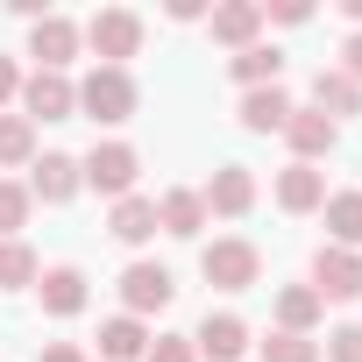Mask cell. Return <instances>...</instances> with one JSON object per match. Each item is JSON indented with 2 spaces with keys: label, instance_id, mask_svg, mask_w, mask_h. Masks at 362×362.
Here are the masks:
<instances>
[{
  "label": "cell",
  "instance_id": "6da1fadb",
  "mask_svg": "<svg viewBox=\"0 0 362 362\" xmlns=\"http://www.w3.org/2000/svg\"><path fill=\"white\" fill-rule=\"evenodd\" d=\"M78 36L93 43V57H100V64L128 71V57L142 50V15H135V8H100V15H93Z\"/></svg>",
  "mask_w": 362,
  "mask_h": 362
},
{
  "label": "cell",
  "instance_id": "7a4b0ae2",
  "mask_svg": "<svg viewBox=\"0 0 362 362\" xmlns=\"http://www.w3.org/2000/svg\"><path fill=\"white\" fill-rule=\"evenodd\" d=\"M199 277H206V284H221V291H249V284L263 277V256H256V242L221 235V242H206V249H199Z\"/></svg>",
  "mask_w": 362,
  "mask_h": 362
},
{
  "label": "cell",
  "instance_id": "3957f363",
  "mask_svg": "<svg viewBox=\"0 0 362 362\" xmlns=\"http://www.w3.org/2000/svg\"><path fill=\"white\" fill-rule=\"evenodd\" d=\"M78 114H86V121H107V128L128 121V114H135V78L114 71V64H93L86 86H78Z\"/></svg>",
  "mask_w": 362,
  "mask_h": 362
},
{
  "label": "cell",
  "instance_id": "277c9868",
  "mask_svg": "<svg viewBox=\"0 0 362 362\" xmlns=\"http://www.w3.org/2000/svg\"><path fill=\"white\" fill-rule=\"evenodd\" d=\"M78 170H86V185H93V192L128 199V192H135V177H142V156H135L128 142H93V156H78Z\"/></svg>",
  "mask_w": 362,
  "mask_h": 362
},
{
  "label": "cell",
  "instance_id": "5b68a950",
  "mask_svg": "<svg viewBox=\"0 0 362 362\" xmlns=\"http://www.w3.org/2000/svg\"><path fill=\"white\" fill-rule=\"evenodd\" d=\"M78 22L71 15H43V22H29V57H36V71H64L71 57H78Z\"/></svg>",
  "mask_w": 362,
  "mask_h": 362
},
{
  "label": "cell",
  "instance_id": "8992f818",
  "mask_svg": "<svg viewBox=\"0 0 362 362\" xmlns=\"http://www.w3.org/2000/svg\"><path fill=\"white\" fill-rule=\"evenodd\" d=\"M313 291H320V298H362V249L320 242V256H313Z\"/></svg>",
  "mask_w": 362,
  "mask_h": 362
},
{
  "label": "cell",
  "instance_id": "52a82bcc",
  "mask_svg": "<svg viewBox=\"0 0 362 362\" xmlns=\"http://www.w3.org/2000/svg\"><path fill=\"white\" fill-rule=\"evenodd\" d=\"M78 185H86V170H78V156H64V149H50V156L29 163V199H43V206L78 199Z\"/></svg>",
  "mask_w": 362,
  "mask_h": 362
},
{
  "label": "cell",
  "instance_id": "ba28073f",
  "mask_svg": "<svg viewBox=\"0 0 362 362\" xmlns=\"http://www.w3.org/2000/svg\"><path fill=\"white\" fill-rule=\"evenodd\" d=\"M22 107H29V121H71L78 114V86L64 71H36V78H22Z\"/></svg>",
  "mask_w": 362,
  "mask_h": 362
},
{
  "label": "cell",
  "instance_id": "9c48e42d",
  "mask_svg": "<svg viewBox=\"0 0 362 362\" xmlns=\"http://www.w3.org/2000/svg\"><path fill=\"white\" fill-rule=\"evenodd\" d=\"M170 298H177V284H170L163 263H128V270H121V305H128L135 320H142V313H163Z\"/></svg>",
  "mask_w": 362,
  "mask_h": 362
},
{
  "label": "cell",
  "instance_id": "30bf717a",
  "mask_svg": "<svg viewBox=\"0 0 362 362\" xmlns=\"http://www.w3.org/2000/svg\"><path fill=\"white\" fill-rule=\"evenodd\" d=\"M199 199H206V214L242 221V214L256 206V170H249V163H221V170H214V185H206Z\"/></svg>",
  "mask_w": 362,
  "mask_h": 362
},
{
  "label": "cell",
  "instance_id": "8fae6325",
  "mask_svg": "<svg viewBox=\"0 0 362 362\" xmlns=\"http://www.w3.org/2000/svg\"><path fill=\"white\" fill-rule=\"evenodd\" d=\"M284 142H291V156H298V163H320V156L341 142V121H327L320 107H291V121H284Z\"/></svg>",
  "mask_w": 362,
  "mask_h": 362
},
{
  "label": "cell",
  "instance_id": "7c38bea8",
  "mask_svg": "<svg viewBox=\"0 0 362 362\" xmlns=\"http://www.w3.org/2000/svg\"><path fill=\"white\" fill-rule=\"evenodd\" d=\"M192 348H199L206 362H242V355H249V320H242V313H206L199 334H192Z\"/></svg>",
  "mask_w": 362,
  "mask_h": 362
},
{
  "label": "cell",
  "instance_id": "4fadbf2b",
  "mask_svg": "<svg viewBox=\"0 0 362 362\" xmlns=\"http://www.w3.org/2000/svg\"><path fill=\"white\" fill-rule=\"evenodd\" d=\"M263 22H270V15L256 8V0H221V8H206V29H214V43H235V50H249Z\"/></svg>",
  "mask_w": 362,
  "mask_h": 362
},
{
  "label": "cell",
  "instance_id": "5bb4252c",
  "mask_svg": "<svg viewBox=\"0 0 362 362\" xmlns=\"http://www.w3.org/2000/svg\"><path fill=\"white\" fill-rule=\"evenodd\" d=\"M36 291H43V313H50V320H71V313H86V270H78V263H57V270H43V277H36Z\"/></svg>",
  "mask_w": 362,
  "mask_h": 362
},
{
  "label": "cell",
  "instance_id": "9a60e30c",
  "mask_svg": "<svg viewBox=\"0 0 362 362\" xmlns=\"http://www.w3.org/2000/svg\"><path fill=\"white\" fill-rule=\"evenodd\" d=\"M284 121H291V93H284V86L242 93V128H249V135H284Z\"/></svg>",
  "mask_w": 362,
  "mask_h": 362
},
{
  "label": "cell",
  "instance_id": "2e32d148",
  "mask_svg": "<svg viewBox=\"0 0 362 362\" xmlns=\"http://www.w3.org/2000/svg\"><path fill=\"white\" fill-rule=\"evenodd\" d=\"M277 206H284V214H320V206H327V177H320L313 163L277 170Z\"/></svg>",
  "mask_w": 362,
  "mask_h": 362
},
{
  "label": "cell",
  "instance_id": "e0dca14e",
  "mask_svg": "<svg viewBox=\"0 0 362 362\" xmlns=\"http://www.w3.org/2000/svg\"><path fill=\"white\" fill-rule=\"evenodd\" d=\"M320 313H327V298H320L313 284H284V291H277V334H313Z\"/></svg>",
  "mask_w": 362,
  "mask_h": 362
},
{
  "label": "cell",
  "instance_id": "ac0fdd59",
  "mask_svg": "<svg viewBox=\"0 0 362 362\" xmlns=\"http://www.w3.org/2000/svg\"><path fill=\"white\" fill-rule=\"evenodd\" d=\"M135 355H149V327L135 313H114L100 327V362H135Z\"/></svg>",
  "mask_w": 362,
  "mask_h": 362
},
{
  "label": "cell",
  "instance_id": "d6986e66",
  "mask_svg": "<svg viewBox=\"0 0 362 362\" xmlns=\"http://www.w3.org/2000/svg\"><path fill=\"white\" fill-rule=\"evenodd\" d=\"M156 228H163V235H199V228H206V199H199L192 185L163 192V199H156Z\"/></svg>",
  "mask_w": 362,
  "mask_h": 362
},
{
  "label": "cell",
  "instance_id": "ffe728a7",
  "mask_svg": "<svg viewBox=\"0 0 362 362\" xmlns=\"http://www.w3.org/2000/svg\"><path fill=\"white\" fill-rule=\"evenodd\" d=\"M313 107H320L327 121H341V114H355V107H362V86L334 64V71H320V78H313Z\"/></svg>",
  "mask_w": 362,
  "mask_h": 362
},
{
  "label": "cell",
  "instance_id": "44dd1931",
  "mask_svg": "<svg viewBox=\"0 0 362 362\" xmlns=\"http://www.w3.org/2000/svg\"><path fill=\"white\" fill-rule=\"evenodd\" d=\"M128 249H142L149 235H156V199H142V192H128V199H114V221H107Z\"/></svg>",
  "mask_w": 362,
  "mask_h": 362
},
{
  "label": "cell",
  "instance_id": "7402d4cb",
  "mask_svg": "<svg viewBox=\"0 0 362 362\" xmlns=\"http://www.w3.org/2000/svg\"><path fill=\"white\" fill-rule=\"evenodd\" d=\"M327 235L334 249H362V192H327Z\"/></svg>",
  "mask_w": 362,
  "mask_h": 362
},
{
  "label": "cell",
  "instance_id": "603a6c76",
  "mask_svg": "<svg viewBox=\"0 0 362 362\" xmlns=\"http://www.w3.org/2000/svg\"><path fill=\"white\" fill-rule=\"evenodd\" d=\"M228 71L256 93V86H277V71H284V57H277V43H249V50H235L228 57Z\"/></svg>",
  "mask_w": 362,
  "mask_h": 362
},
{
  "label": "cell",
  "instance_id": "cb8c5ba5",
  "mask_svg": "<svg viewBox=\"0 0 362 362\" xmlns=\"http://www.w3.org/2000/svg\"><path fill=\"white\" fill-rule=\"evenodd\" d=\"M36 163V121L29 114H0V170Z\"/></svg>",
  "mask_w": 362,
  "mask_h": 362
},
{
  "label": "cell",
  "instance_id": "d4e9b609",
  "mask_svg": "<svg viewBox=\"0 0 362 362\" xmlns=\"http://www.w3.org/2000/svg\"><path fill=\"white\" fill-rule=\"evenodd\" d=\"M29 214H36V199H29V185H22V177H0V242H22V228H29Z\"/></svg>",
  "mask_w": 362,
  "mask_h": 362
},
{
  "label": "cell",
  "instance_id": "484cf974",
  "mask_svg": "<svg viewBox=\"0 0 362 362\" xmlns=\"http://www.w3.org/2000/svg\"><path fill=\"white\" fill-rule=\"evenodd\" d=\"M36 277H43V263L29 242H0V291H29Z\"/></svg>",
  "mask_w": 362,
  "mask_h": 362
},
{
  "label": "cell",
  "instance_id": "4316f807",
  "mask_svg": "<svg viewBox=\"0 0 362 362\" xmlns=\"http://www.w3.org/2000/svg\"><path fill=\"white\" fill-rule=\"evenodd\" d=\"M263 362H320V341L313 334H270L263 341Z\"/></svg>",
  "mask_w": 362,
  "mask_h": 362
},
{
  "label": "cell",
  "instance_id": "83f0119b",
  "mask_svg": "<svg viewBox=\"0 0 362 362\" xmlns=\"http://www.w3.org/2000/svg\"><path fill=\"white\" fill-rule=\"evenodd\" d=\"M142 362H199V348H192V334H156Z\"/></svg>",
  "mask_w": 362,
  "mask_h": 362
},
{
  "label": "cell",
  "instance_id": "f1b7e54d",
  "mask_svg": "<svg viewBox=\"0 0 362 362\" xmlns=\"http://www.w3.org/2000/svg\"><path fill=\"white\" fill-rule=\"evenodd\" d=\"M327 362H362V320H348V327L327 334Z\"/></svg>",
  "mask_w": 362,
  "mask_h": 362
},
{
  "label": "cell",
  "instance_id": "f546056e",
  "mask_svg": "<svg viewBox=\"0 0 362 362\" xmlns=\"http://www.w3.org/2000/svg\"><path fill=\"white\" fill-rule=\"evenodd\" d=\"M263 15H277L284 29H298V22H313V8H305V0H284V8H263Z\"/></svg>",
  "mask_w": 362,
  "mask_h": 362
},
{
  "label": "cell",
  "instance_id": "4dcf8cb0",
  "mask_svg": "<svg viewBox=\"0 0 362 362\" xmlns=\"http://www.w3.org/2000/svg\"><path fill=\"white\" fill-rule=\"evenodd\" d=\"M36 362H86V348H78V341H50Z\"/></svg>",
  "mask_w": 362,
  "mask_h": 362
},
{
  "label": "cell",
  "instance_id": "1f68e13d",
  "mask_svg": "<svg viewBox=\"0 0 362 362\" xmlns=\"http://www.w3.org/2000/svg\"><path fill=\"white\" fill-rule=\"evenodd\" d=\"M341 57H348V64H341V71H348V78H355V86H362V29H355V36H348V43H341Z\"/></svg>",
  "mask_w": 362,
  "mask_h": 362
},
{
  "label": "cell",
  "instance_id": "d6a6232c",
  "mask_svg": "<svg viewBox=\"0 0 362 362\" xmlns=\"http://www.w3.org/2000/svg\"><path fill=\"white\" fill-rule=\"evenodd\" d=\"M22 93V71H15V57H0V100H15Z\"/></svg>",
  "mask_w": 362,
  "mask_h": 362
},
{
  "label": "cell",
  "instance_id": "836d02e7",
  "mask_svg": "<svg viewBox=\"0 0 362 362\" xmlns=\"http://www.w3.org/2000/svg\"><path fill=\"white\" fill-rule=\"evenodd\" d=\"M341 15H348V22H355V29H362V0H341Z\"/></svg>",
  "mask_w": 362,
  "mask_h": 362
}]
</instances>
